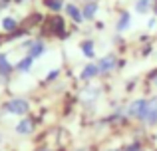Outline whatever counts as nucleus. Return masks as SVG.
I'll use <instances>...</instances> for the list:
<instances>
[{
  "mask_svg": "<svg viewBox=\"0 0 157 151\" xmlns=\"http://www.w3.org/2000/svg\"><path fill=\"white\" fill-rule=\"evenodd\" d=\"M104 151H119V149H113V147H111V149H104Z\"/></svg>",
  "mask_w": 157,
  "mask_h": 151,
  "instance_id": "412c9836",
  "label": "nucleus"
},
{
  "mask_svg": "<svg viewBox=\"0 0 157 151\" xmlns=\"http://www.w3.org/2000/svg\"><path fill=\"white\" fill-rule=\"evenodd\" d=\"M96 48H94V40H84L82 42V52H84V56L86 58H94L96 56Z\"/></svg>",
  "mask_w": 157,
  "mask_h": 151,
  "instance_id": "f8f14e48",
  "label": "nucleus"
},
{
  "mask_svg": "<svg viewBox=\"0 0 157 151\" xmlns=\"http://www.w3.org/2000/svg\"><path fill=\"white\" fill-rule=\"evenodd\" d=\"M32 131H34V123H32V119L24 117V119L18 121V125H16V133H20V135H30Z\"/></svg>",
  "mask_w": 157,
  "mask_h": 151,
  "instance_id": "0eeeda50",
  "label": "nucleus"
},
{
  "mask_svg": "<svg viewBox=\"0 0 157 151\" xmlns=\"http://www.w3.org/2000/svg\"><path fill=\"white\" fill-rule=\"evenodd\" d=\"M42 151H48V149H42Z\"/></svg>",
  "mask_w": 157,
  "mask_h": 151,
  "instance_id": "4be33fe9",
  "label": "nucleus"
},
{
  "mask_svg": "<svg viewBox=\"0 0 157 151\" xmlns=\"http://www.w3.org/2000/svg\"><path fill=\"white\" fill-rule=\"evenodd\" d=\"M64 8H66V12H68V16H70V18H72L76 24H82V22H84V14H82V10H80V8H78L74 2H68Z\"/></svg>",
  "mask_w": 157,
  "mask_h": 151,
  "instance_id": "39448f33",
  "label": "nucleus"
},
{
  "mask_svg": "<svg viewBox=\"0 0 157 151\" xmlns=\"http://www.w3.org/2000/svg\"><path fill=\"white\" fill-rule=\"evenodd\" d=\"M32 62H34V58L26 56V58H22L18 64H16V70H18V72H28L32 68Z\"/></svg>",
  "mask_w": 157,
  "mask_h": 151,
  "instance_id": "ddd939ff",
  "label": "nucleus"
},
{
  "mask_svg": "<svg viewBox=\"0 0 157 151\" xmlns=\"http://www.w3.org/2000/svg\"><path fill=\"white\" fill-rule=\"evenodd\" d=\"M147 104H149V100H147V97H137V100H133L129 105H127L125 115L129 117V119L143 121V117H145V111H147Z\"/></svg>",
  "mask_w": 157,
  "mask_h": 151,
  "instance_id": "f257e3e1",
  "label": "nucleus"
},
{
  "mask_svg": "<svg viewBox=\"0 0 157 151\" xmlns=\"http://www.w3.org/2000/svg\"><path fill=\"white\" fill-rule=\"evenodd\" d=\"M141 123L147 125V127H155V125H157V97H151V100H149L145 117H143Z\"/></svg>",
  "mask_w": 157,
  "mask_h": 151,
  "instance_id": "7ed1b4c3",
  "label": "nucleus"
},
{
  "mask_svg": "<svg viewBox=\"0 0 157 151\" xmlns=\"http://www.w3.org/2000/svg\"><path fill=\"white\" fill-rule=\"evenodd\" d=\"M16 26H18V22H16L14 18H4L2 20V28L4 30H14Z\"/></svg>",
  "mask_w": 157,
  "mask_h": 151,
  "instance_id": "dca6fc26",
  "label": "nucleus"
},
{
  "mask_svg": "<svg viewBox=\"0 0 157 151\" xmlns=\"http://www.w3.org/2000/svg\"><path fill=\"white\" fill-rule=\"evenodd\" d=\"M153 2H155V0H137V2H135V12H139V14H147V12L155 6Z\"/></svg>",
  "mask_w": 157,
  "mask_h": 151,
  "instance_id": "9d476101",
  "label": "nucleus"
},
{
  "mask_svg": "<svg viewBox=\"0 0 157 151\" xmlns=\"http://www.w3.org/2000/svg\"><path fill=\"white\" fill-rule=\"evenodd\" d=\"M4 109H6L8 113H14V115H24V113H28V109H30V104H28L26 100H22V97H14V100H10L4 105Z\"/></svg>",
  "mask_w": 157,
  "mask_h": 151,
  "instance_id": "f03ea898",
  "label": "nucleus"
},
{
  "mask_svg": "<svg viewBox=\"0 0 157 151\" xmlns=\"http://www.w3.org/2000/svg\"><path fill=\"white\" fill-rule=\"evenodd\" d=\"M88 2H92V0H88Z\"/></svg>",
  "mask_w": 157,
  "mask_h": 151,
  "instance_id": "5701e85b",
  "label": "nucleus"
},
{
  "mask_svg": "<svg viewBox=\"0 0 157 151\" xmlns=\"http://www.w3.org/2000/svg\"><path fill=\"white\" fill-rule=\"evenodd\" d=\"M98 10H100V4L98 2H86L84 4V10H82V14H84V20H94V16L98 14Z\"/></svg>",
  "mask_w": 157,
  "mask_h": 151,
  "instance_id": "6e6552de",
  "label": "nucleus"
},
{
  "mask_svg": "<svg viewBox=\"0 0 157 151\" xmlns=\"http://www.w3.org/2000/svg\"><path fill=\"white\" fill-rule=\"evenodd\" d=\"M98 76H100V68H98V64H88V66L82 70V74H80V77L84 81L94 80V77H98Z\"/></svg>",
  "mask_w": 157,
  "mask_h": 151,
  "instance_id": "423d86ee",
  "label": "nucleus"
},
{
  "mask_svg": "<svg viewBox=\"0 0 157 151\" xmlns=\"http://www.w3.org/2000/svg\"><path fill=\"white\" fill-rule=\"evenodd\" d=\"M44 52H46V46H44V42H38V40H36V42L30 44V54H28V56H30V58H40Z\"/></svg>",
  "mask_w": 157,
  "mask_h": 151,
  "instance_id": "1a4fd4ad",
  "label": "nucleus"
},
{
  "mask_svg": "<svg viewBox=\"0 0 157 151\" xmlns=\"http://www.w3.org/2000/svg\"><path fill=\"white\" fill-rule=\"evenodd\" d=\"M123 151H143V145L139 143V141H133V143L125 145V147H123Z\"/></svg>",
  "mask_w": 157,
  "mask_h": 151,
  "instance_id": "f3484780",
  "label": "nucleus"
},
{
  "mask_svg": "<svg viewBox=\"0 0 157 151\" xmlns=\"http://www.w3.org/2000/svg\"><path fill=\"white\" fill-rule=\"evenodd\" d=\"M76 151H90V149H88V147H78Z\"/></svg>",
  "mask_w": 157,
  "mask_h": 151,
  "instance_id": "aec40b11",
  "label": "nucleus"
},
{
  "mask_svg": "<svg viewBox=\"0 0 157 151\" xmlns=\"http://www.w3.org/2000/svg\"><path fill=\"white\" fill-rule=\"evenodd\" d=\"M44 4L54 12H60L62 8H64V0H44Z\"/></svg>",
  "mask_w": 157,
  "mask_h": 151,
  "instance_id": "2eb2a0df",
  "label": "nucleus"
},
{
  "mask_svg": "<svg viewBox=\"0 0 157 151\" xmlns=\"http://www.w3.org/2000/svg\"><path fill=\"white\" fill-rule=\"evenodd\" d=\"M10 72H12L10 62L6 60V56H4V54H0V74L6 76V74H10Z\"/></svg>",
  "mask_w": 157,
  "mask_h": 151,
  "instance_id": "4468645a",
  "label": "nucleus"
},
{
  "mask_svg": "<svg viewBox=\"0 0 157 151\" xmlns=\"http://www.w3.org/2000/svg\"><path fill=\"white\" fill-rule=\"evenodd\" d=\"M155 24H157V18H151L149 20V28H155Z\"/></svg>",
  "mask_w": 157,
  "mask_h": 151,
  "instance_id": "6ab92c4d",
  "label": "nucleus"
},
{
  "mask_svg": "<svg viewBox=\"0 0 157 151\" xmlns=\"http://www.w3.org/2000/svg\"><path fill=\"white\" fill-rule=\"evenodd\" d=\"M129 26H131V16H129V12H123L117 22V32H125Z\"/></svg>",
  "mask_w": 157,
  "mask_h": 151,
  "instance_id": "9b49d317",
  "label": "nucleus"
},
{
  "mask_svg": "<svg viewBox=\"0 0 157 151\" xmlns=\"http://www.w3.org/2000/svg\"><path fill=\"white\" fill-rule=\"evenodd\" d=\"M115 66H117V56L113 54V52H109V54H105L104 58L98 62V68H100V74H109V72L115 70Z\"/></svg>",
  "mask_w": 157,
  "mask_h": 151,
  "instance_id": "20e7f679",
  "label": "nucleus"
},
{
  "mask_svg": "<svg viewBox=\"0 0 157 151\" xmlns=\"http://www.w3.org/2000/svg\"><path fill=\"white\" fill-rule=\"evenodd\" d=\"M151 84L157 88V72H153V76H151Z\"/></svg>",
  "mask_w": 157,
  "mask_h": 151,
  "instance_id": "a211bd4d",
  "label": "nucleus"
}]
</instances>
